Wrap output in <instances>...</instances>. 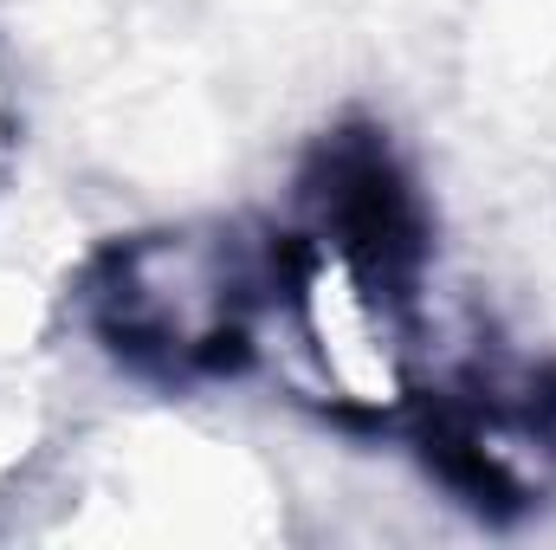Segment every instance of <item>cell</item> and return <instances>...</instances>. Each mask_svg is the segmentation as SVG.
Here are the masks:
<instances>
[{
	"instance_id": "obj_1",
	"label": "cell",
	"mask_w": 556,
	"mask_h": 550,
	"mask_svg": "<svg viewBox=\"0 0 556 550\" xmlns=\"http://www.w3.org/2000/svg\"><path fill=\"white\" fill-rule=\"evenodd\" d=\"M278 240L240 227H162L117 240L85 278V324L155 376H207L253 350L273 317Z\"/></svg>"
},
{
	"instance_id": "obj_2",
	"label": "cell",
	"mask_w": 556,
	"mask_h": 550,
	"mask_svg": "<svg viewBox=\"0 0 556 550\" xmlns=\"http://www.w3.org/2000/svg\"><path fill=\"white\" fill-rule=\"evenodd\" d=\"M0 155H7V85H0Z\"/></svg>"
}]
</instances>
